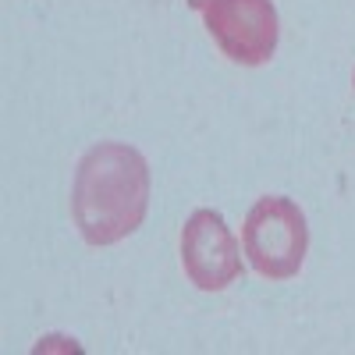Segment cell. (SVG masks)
<instances>
[{"label":"cell","mask_w":355,"mask_h":355,"mask_svg":"<svg viewBox=\"0 0 355 355\" xmlns=\"http://www.w3.org/2000/svg\"><path fill=\"white\" fill-rule=\"evenodd\" d=\"M150 210V164L128 142H100L75 167L71 217L89 245H114Z\"/></svg>","instance_id":"obj_1"},{"label":"cell","mask_w":355,"mask_h":355,"mask_svg":"<svg viewBox=\"0 0 355 355\" xmlns=\"http://www.w3.org/2000/svg\"><path fill=\"white\" fill-rule=\"evenodd\" d=\"M242 249L259 277H295L309 252V224L299 202H291L288 196H263L242 224Z\"/></svg>","instance_id":"obj_2"},{"label":"cell","mask_w":355,"mask_h":355,"mask_svg":"<svg viewBox=\"0 0 355 355\" xmlns=\"http://www.w3.org/2000/svg\"><path fill=\"white\" fill-rule=\"evenodd\" d=\"M189 8L202 18L227 61L259 68L274 57L281 36L274 0H189Z\"/></svg>","instance_id":"obj_3"},{"label":"cell","mask_w":355,"mask_h":355,"mask_svg":"<svg viewBox=\"0 0 355 355\" xmlns=\"http://www.w3.org/2000/svg\"><path fill=\"white\" fill-rule=\"evenodd\" d=\"M182 266L199 291H224L242 274V249L217 210H196L182 227Z\"/></svg>","instance_id":"obj_4"},{"label":"cell","mask_w":355,"mask_h":355,"mask_svg":"<svg viewBox=\"0 0 355 355\" xmlns=\"http://www.w3.org/2000/svg\"><path fill=\"white\" fill-rule=\"evenodd\" d=\"M352 85H355V75H352Z\"/></svg>","instance_id":"obj_5"}]
</instances>
